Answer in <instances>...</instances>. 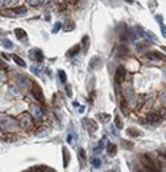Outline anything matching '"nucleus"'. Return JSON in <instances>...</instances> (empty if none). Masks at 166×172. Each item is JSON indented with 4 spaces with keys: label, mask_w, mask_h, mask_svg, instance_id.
<instances>
[{
    "label": "nucleus",
    "mask_w": 166,
    "mask_h": 172,
    "mask_svg": "<svg viewBox=\"0 0 166 172\" xmlns=\"http://www.w3.org/2000/svg\"><path fill=\"white\" fill-rule=\"evenodd\" d=\"M100 66H102V59L98 57V56L92 57L90 65H89V69H90V70H95V69H99Z\"/></svg>",
    "instance_id": "obj_12"
},
{
    "label": "nucleus",
    "mask_w": 166,
    "mask_h": 172,
    "mask_svg": "<svg viewBox=\"0 0 166 172\" xmlns=\"http://www.w3.org/2000/svg\"><path fill=\"white\" fill-rule=\"evenodd\" d=\"M29 56H30V59H33L34 62H37V63L43 62V59H44L43 52H42L40 49H32L30 50V53H29Z\"/></svg>",
    "instance_id": "obj_9"
},
{
    "label": "nucleus",
    "mask_w": 166,
    "mask_h": 172,
    "mask_svg": "<svg viewBox=\"0 0 166 172\" xmlns=\"http://www.w3.org/2000/svg\"><path fill=\"white\" fill-rule=\"evenodd\" d=\"M0 81H6V70L0 67Z\"/></svg>",
    "instance_id": "obj_34"
},
{
    "label": "nucleus",
    "mask_w": 166,
    "mask_h": 172,
    "mask_svg": "<svg viewBox=\"0 0 166 172\" xmlns=\"http://www.w3.org/2000/svg\"><path fill=\"white\" fill-rule=\"evenodd\" d=\"M15 34H16L19 39H22L23 42L27 40V33H26L23 29H15Z\"/></svg>",
    "instance_id": "obj_13"
},
{
    "label": "nucleus",
    "mask_w": 166,
    "mask_h": 172,
    "mask_svg": "<svg viewBox=\"0 0 166 172\" xmlns=\"http://www.w3.org/2000/svg\"><path fill=\"white\" fill-rule=\"evenodd\" d=\"M80 156H82V158H84V156H86V152H84V149H80Z\"/></svg>",
    "instance_id": "obj_40"
},
{
    "label": "nucleus",
    "mask_w": 166,
    "mask_h": 172,
    "mask_svg": "<svg viewBox=\"0 0 166 172\" xmlns=\"http://www.w3.org/2000/svg\"><path fill=\"white\" fill-rule=\"evenodd\" d=\"M73 141H75L73 132H69V135H67V142H69V143H73Z\"/></svg>",
    "instance_id": "obj_35"
},
{
    "label": "nucleus",
    "mask_w": 166,
    "mask_h": 172,
    "mask_svg": "<svg viewBox=\"0 0 166 172\" xmlns=\"http://www.w3.org/2000/svg\"><path fill=\"white\" fill-rule=\"evenodd\" d=\"M141 161H142V164L146 166V169H149V171H156V169H158L156 164L153 162V159H152L149 155H142Z\"/></svg>",
    "instance_id": "obj_5"
},
{
    "label": "nucleus",
    "mask_w": 166,
    "mask_h": 172,
    "mask_svg": "<svg viewBox=\"0 0 166 172\" xmlns=\"http://www.w3.org/2000/svg\"><path fill=\"white\" fill-rule=\"evenodd\" d=\"M145 56H146V59H149L152 62H158V60H163V59H165L163 55L159 53V52H148Z\"/></svg>",
    "instance_id": "obj_11"
},
{
    "label": "nucleus",
    "mask_w": 166,
    "mask_h": 172,
    "mask_svg": "<svg viewBox=\"0 0 166 172\" xmlns=\"http://www.w3.org/2000/svg\"><path fill=\"white\" fill-rule=\"evenodd\" d=\"M160 30H162V34L166 37V27H165V25H163L162 22H160Z\"/></svg>",
    "instance_id": "obj_38"
},
{
    "label": "nucleus",
    "mask_w": 166,
    "mask_h": 172,
    "mask_svg": "<svg viewBox=\"0 0 166 172\" xmlns=\"http://www.w3.org/2000/svg\"><path fill=\"white\" fill-rule=\"evenodd\" d=\"M1 43H3V46H4V48H9V49H10V48H13V43H12V42H9V40H6V39H1Z\"/></svg>",
    "instance_id": "obj_32"
},
{
    "label": "nucleus",
    "mask_w": 166,
    "mask_h": 172,
    "mask_svg": "<svg viewBox=\"0 0 166 172\" xmlns=\"http://www.w3.org/2000/svg\"><path fill=\"white\" fill-rule=\"evenodd\" d=\"M30 113H32L34 121L42 122V119H43V109H40L37 105H32L30 106Z\"/></svg>",
    "instance_id": "obj_6"
},
{
    "label": "nucleus",
    "mask_w": 166,
    "mask_h": 172,
    "mask_svg": "<svg viewBox=\"0 0 166 172\" xmlns=\"http://www.w3.org/2000/svg\"><path fill=\"white\" fill-rule=\"evenodd\" d=\"M126 103H127L126 99H123V100L120 102V111H122L124 115H127V106H126Z\"/></svg>",
    "instance_id": "obj_25"
},
{
    "label": "nucleus",
    "mask_w": 166,
    "mask_h": 172,
    "mask_svg": "<svg viewBox=\"0 0 166 172\" xmlns=\"http://www.w3.org/2000/svg\"><path fill=\"white\" fill-rule=\"evenodd\" d=\"M123 98L127 100V103H135V92H133V88L132 85H127V86H124L123 88Z\"/></svg>",
    "instance_id": "obj_4"
},
{
    "label": "nucleus",
    "mask_w": 166,
    "mask_h": 172,
    "mask_svg": "<svg viewBox=\"0 0 166 172\" xmlns=\"http://www.w3.org/2000/svg\"><path fill=\"white\" fill-rule=\"evenodd\" d=\"M60 27H62V23H60V22H58V23L55 25V27H53V30H52V32H53V33H58L59 30H60Z\"/></svg>",
    "instance_id": "obj_36"
},
{
    "label": "nucleus",
    "mask_w": 166,
    "mask_h": 172,
    "mask_svg": "<svg viewBox=\"0 0 166 172\" xmlns=\"http://www.w3.org/2000/svg\"><path fill=\"white\" fill-rule=\"evenodd\" d=\"M26 13H27V9L25 6H19L12 10V15H26Z\"/></svg>",
    "instance_id": "obj_14"
},
{
    "label": "nucleus",
    "mask_w": 166,
    "mask_h": 172,
    "mask_svg": "<svg viewBox=\"0 0 166 172\" xmlns=\"http://www.w3.org/2000/svg\"><path fill=\"white\" fill-rule=\"evenodd\" d=\"M17 123L12 116H7V115H0V128L4 132H13L16 131Z\"/></svg>",
    "instance_id": "obj_1"
},
{
    "label": "nucleus",
    "mask_w": 166,
    "mask_h": 172,
    "mask_svg": "<svg viewBox=\"0 0 166 172\" xmlns=\"http://www.w3.org/2000/svg\"><path fill=\"white\" fill-rule=\"evenodd\" d=\"M122 148H124V149H132L133 143L129 142V141H123V142H122Z\"/></svg>",
    "instance_id": "obj_30"
},
{
    "label": "nucleus",
    "mask_w": 166,
    "mask_h": 172,
    "mask_svg": "<svg viewBox=\"0 0 166 172\" xmlns=\"http://www.w3.org/2000/svg\"><path fill=\"white\" fill-rule=\"evenodd\" d=\"M79 112H80V113H83V112H84V108L80 106V109H79Z\"/></svg>",
    "instance_id": "obj_41"
},
{
    "label": "nucleus",
    "mask_w": 166,
    "mask_h": 172,
    "mask_svg": "<svg viewBox=\"0 0 166 172\" xmlns=\"http://www.w3.org/2000/svg\"><path fill=\"white\" fill-rule=\"evenodd\" d=\"M73 29H75V23H73V22H66V25H65V30L70 32V30H73Z\"/></svg>",
    "instance_id": "obj_28"
},
{
    "label": "nucleus",
    "mask_w": 166,
    "mask_h": 172,
    "mask_svg": "<svg viewBox=\"0 0 166 172\" xmlns=\"http://www.w3.org/2000/svg\"><path fill=\"white\" fill-rule=\"evenodd\" d=\"M127 135H129V136H133V138H138V136H141L142 133H141L139 131H138V129L129 128V129H127Z\"/></svg>",
    "instance_id": "obj_20"
},
{
    "label": "nucleus",
    "mask_w": 166,
    "mask_h": 172,
    "mask_svg": "<svg viewBox=\"0 0 166 172\" xmlns=\"http://www.w3.org/2000/svg\"><path fill=\"white\" fill-rule=\"evenodd\" d=\"M69 159H70V156H69V151H67L66 148H63V165H65V168L69 165Z\"/></svg>",
    "instance_id": "obj_17"
},
{
    "label": "nucleus",
    "mask_w": 166,
    "mask_h": 172,
    "mask_svg": "<svg viewBox=\"0 0 166 172\" xmlns=\"http://www.w3.org/2000/svg\"><path fill=\"white\" fill-rule=\"evenodd\" d=\"M83 125H84V128L90 132V133H95V132L98 131V123H96V121H93L90 118L83 119Z\"/></svg>",
    "instance_id": "obj_7"
},
{
    "label": "nucleus",
    "mask_w": 166,
    "mask_h": 172,
    "mask_svg": "<svg viewBox=\"0 0 166 172\" xmlns=\"http://www.w3.org/2000/svg\"><path fill=\"white\" fill-rule=\"evenodd\" d=\"M117 55H119V57L126 56V55H127V49H126V48H120V49H119V53H117Z\"/></svg>",
    "instance_id": "obj_33"
},
{
    "label": "nucleus",
    "mask_w": 166,
    "mask_h": 172,
    "mask_svg": "<svg viewBox=\"0 0 166 172\" xmlns=\"http://www.w3.org/2000/svg\"><path fill=\"white\" fill-rule=\"evenodd\" d=\"M42 0H27V3L29 4H32V6H37V4H40Z\"/></svg>",
    "instance_id": "obj_37"
},
{
    "label": "nucleus",
    "mask_w": 166,
    "mask_h": 172,
    "mask_svg": "<svg viewBox=\"0 0 166 172\" xmlns=\"http://www.w3.org/2000/svg\"><path fill=\"white\" fill-rule=\"evenodd\" d=\"M148 45H150V43H146V40L143 42V43H138V45H136V49H138V52H142L143 49L148 48Z\"/></svg>",
    "instance_id": "obj_24"
},
{
    "label": "nucleus",
    "mask_w": 166,
    "mask_h": 172,
    "mask_svg": "<svg viewBox=\"0 0 166 172\" xmlns=\"http://www.w3.org/2000/svg\"><path fill=\"white\" fill-rule=\"evenodd\" d=\"M29 171H34V172H43V171H53V169H50V168H47V166H44V165H43V166H34V168H30V169H29Z\"/></svg>",
    "instance_id": "obj_18"
},
{
    "label": "nucleus",
    "mask_w": 166,
    "mask_h": 172,
    "mask_svg": "<svg viewBox=\"0 0 166 172\" xmlns=\"http://www.w3.org/2000/svg\"><path fill=\"white\" fill-rule=\"evenodd\" d=\"M126 81V69L123 66H119L115 75V83H116V88H119V85H123V82Z\"/></svg>",
    "instance_id": "obj_3"
},
{
    "label": "nucleus",
    "mask_w": 166,
    "mask_h": 172,
    "mask_svg": "<svg viewBox=\"0 0 166 172\" xmlns=\"http://www.w3.org/2000/svg\"><path fill=\"white\" fill-rule=\"evenodd\" d=\"M79 50H80V46H79V45H76V46H73V48H70V49L67 50V56L73 57L75 55H77V53H79Z\"/></svg>",
    "instance_id": "obj_15"
},
{
    "label": "nucleus",
    "mask_w": 166,
    "mask_h": 172,
    "mask_svg": "<svg viewBox=\"0 0 166 172\" xmlns=\"http://www.w3.org/2000/svg\"><path fill=\"white\" fill-rule=\"evenodd\" d=\"M98 118L100 119V122H103V123H106L110 121V115H108V113H99Z\"/></svg>",
    "instance_id": "obj_23"
},
{
    "label": "nucleus",
    "mask_w": 166,
    "mask_h": 172,
    "mask_svg": "<svg viewBox=\"0 0 166 172\" xmlns=\"http://www.w3.org/2000/svg\"><path fill=\"white\" fill-rule=\"evenodd\" d=\"M12 59H13V60H15V62H16L19 66H22V67H26L25 60H23L22 57H19V56H16V55H13V56H12Z\"/></svg>",
    "instance_id": "obj_21"
},
{
    "label": "nucleus",
    "mask_w": 166,
    "mask_h": 172,
    "mask_svg": "<svg viewBox=\"0 0 166 172\" xmlns=\"http://www.w3.org/2000/svg\"><path fill=\"white\" fill-rule=\"evenodd\" d=\"M32 95H33V98H36L39 102H44L43 92H42L40 86H39L37 83H33V85H32Z\"/></svg>",
    "instance_id": "obj_8"
},
{
    "label": "nucleus",
    "mask_w": 166,
    "mask_h": 172,
    "mask_svg": "<svg viewBox=\"0 0 166 172\" xmlns=\"http://www.w3.org/2000/svg\"><path fill=\"white\" fill-rule=\"evenodd\" d=\"M116 151H117V149H116V146H115L113 143H109V145H108V154H109L110 156H115V155H116Z\"/></svg>",
    "instance_id": "obj_22"
},
{
    "label": "nucleus",
    "mask_w": 166,
    "mask_h": 172,
    "mask_svg": "<svg viewBox=\"0 0 166 172\" xmlns=\"http://www.w3.org/2000/svg\"><path fill=\"white\" fill-rule=\"evenodd\" d=\"M159 98H160V102L166 105V90H162L160 93H159Z\"/></svg>",
    "instance_id": "obj_31"
},
{
    "label": "nucleus",
    "mask_w": 166,
    "mask_h": 172,
    "mask_svg": "<svg viewBox=\"0 0 166 172\" xmlns=\"http://www.w3.org/2000/svg\"><path fill=\"white\" fill-rule=\"evenodd\" d=\"M110 132H113V135H117L116 129H115V126H110Z\"/></svg>",
    "instance_id": "obj_39"
},
{
    "label": "nucleus",
    "mask_w": 166,
    "mask_h": 172,
    "mask_svg": "<svg viewBox=\"0 0 166 172\" xmlns=\"http://www.w3.org/2000/svg\"><path fill=\"white\" fill-rule=\"evenodd\" d=\"M17 122H19V126H20L22 129L29 131V129H32V126H33V116H32V113H29V112H23V113L19 115Z\"/></svg>",
    "instance_id": "obj_2"
},
{
    "label": "nucleus",
    "mask_w": 166,
    "mask_h": 172,
    "mask_svg": "<svg viewBox=\"0 0 166 172\" xmlns=\"http://www.w3.org/2000/svg\"><path fill=\"white\" fill-rule=\"evenodd\" d=\"M146 121L150 123H159L162 121V116L158 112H149V113H146Z\"/></svg>",
    "instance_id": "obj_10"
},
{
    "label": "nucleus",
    "mask_w": 166,
    "mask_h": 172,
    "mask_svg": "<svg viewBox=\"0 0 166 172\" xmlns=\"http://www.w3.org/2000/svg\"><path fill=\"white\" fill-rule=\"evenodd\" d=\"M115 123H116L117 129H122V128H123V122H122V119H120L119 116H116V118H115Z\"/></svg>",
    "instance_id": "obj_29"
},
{
    "label": "nucleus",
    "mask_w": 166,
    "mask_h": 172,
    "mask_svg": "<svg viewBox=\"0 0 166 172\" xmlns=\"http://www.w3.org/2000/svg\"><path fill=\"white\" fill-rule=\"evenodd\" d=\"M82 43H83V52H86V50L89 49V37H87V36H84V37H83V40H82Z\"/></svg>",
    "instance_id": "obj_26"
},
{
    "label": "nucleus",
    "mask_w": 166,
    "mask_h": 172,
    "mask_svg": "<svg viewBox=\"0 0 166 172\" xmlns=\"http://www.w3.org/2000/svg\"><path fill=\"white\" fill-rule=\"evenodd\" d=\"M16 0H0V7H12Z\"/></svg>",
    "instance_id": "obj_16"
},
{
    "label": "nucleus",
    "mask_w": 166,
    "mask_h": 172,
    "mask_svg": "<svg viewBox=\"0 0 166 172\" xmlns=\"http://www.w3.org/2000/svg\"><path fill=\"white\" fill-rule=\"evenodd\" d=\"M90 165L93 168H100V165H102V161H100L99 158H90Z\"/></svg>",
    "instance_id": "obj_19"
},
{
    "label": "nucleus",
    "mask_w": 166,
    "mask_h": 172,
    "mask_svg": "<svg viewBox=\"0 0 166 172\" xmlns=\"http://www.w3.org/2000/svg\"><path fill=\"white\" fill-rule=\"evenodd\" d=\"M58 75H59V79H60V82H62V83H66V73H65V70H59Z\"/></svg>",
    "instance_id": "obj_27"
}]
</instances>
